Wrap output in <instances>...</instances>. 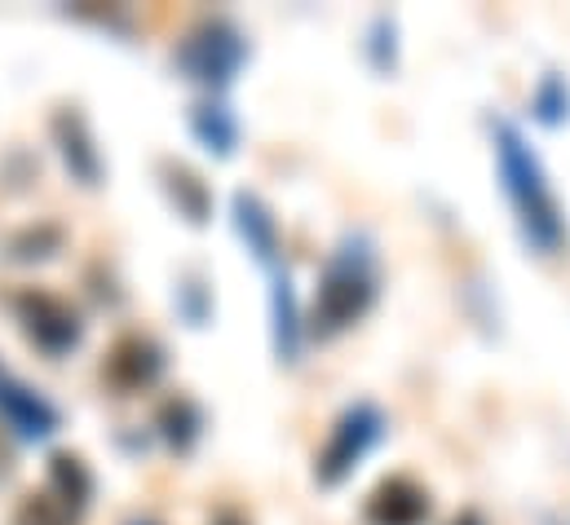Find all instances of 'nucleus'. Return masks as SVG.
Returning <instances> with one entry per match:
<instances>
[{
	"label": "nucleus",
	"mask_w": 570,
	"mask_h": 525,
	"mask_svg": "<svg viewBox=\"0 0 570 525\" xmlns=\"http://www.w3.org/2000/svg\"><path fill=\"white\" fill-rule=\"evenodd\" d=\"M18 525H67V508L45 499V495H31L22 504V513H18Z\"/></svg>",
	"instance_id": "obj_17"
},
{
	"label": "nucleus",
	"mask_w": 570,
	"mask_h": 525,
	"mask_svg": "<svg viewBox=\"0 0 570 525\" xmlns=\"http://www.w3.org/2000/svg\"><path fill=\"white\" fill-rule=\"evenodd\" d=\"M164 172H168V190H173L177 208L186 212V221L199 226L208 217V190H204V181L190 168H181V164H164Z\"/></svg>",
	"instance_id": "obj_15"
},
{
	"label": "nucleus",
	"mask_w": 570,
	"mask_h": 525,
	"mask_svg": "<svg viewBox=\"0 0 570 525\" xmlns=\"http://www.w3.org/2000/svg\"><path fill=\"white\" fill-rule=\"evenodd\" d=\"M244 58H248V40H244L239 27H230L226 18H213V22L195 27V31L177 44V53H173V62L186 71V80L208 85V89H226V85L239 76Z\"/></svg>",
	"instance_id": "obj_3"
},
{
	"label": "nucleus",
	"mask_w": 570,
	"mask_h": 525,
	"mask_svg": "<svg viewBox=\"0 0 570 525\" xmlns=\"http://www.w3.org/2000/svg\"><path fill=\"white\" fill-rule=\"evenodd\" d=\"M18 318H22L27 336L53 358L80 345V314L53 291H22L18 296Z\"/></svg>",
	"instance_id": "obj_5"
},
{
	"label": "nucleus",
	"mask_w": 570,
	"mask_h": 525,
	"mask_svg": "<svg viewBox=\"0 0 570 525\" xmlns=\"http://www.w3.org/2000/svg\"><path fill=\"white\" fill-rule=\"evenodd\" d=\"M0 415L22 433V437H49L53 428H58V410L45 402V397L36 394V389H27L22 380H13L4 367H0Z\"/></svg>",
	"instance_id": "obj_7"
},
{
	"label": "nucleus",
	"mask_w": 570,
	"mask_h": 525,
	"mask_svg": "<svg viewBox=\"0 0 570 525\" xmlns=\"http://www.w3.org/2000/svg\"><path fill=\"white\" fill-rule=\"evenodd\" d=\"M53 137H58V146H62L67 168H71L85 186H98V177H102V159H98V150H94V137H89L85 116H76V111H58V116H53Z\"/></svg>",
	"instance_id": "obj_9"
},
{
	"label": "nucleus",
	"mask_w": 570,
	"mask_h": 525,
	"mask_svg": "<svg viewBox=\"0 0 570 525\" xmlns=\"http://www.w3.org/2000/svg\"><path fill=\"white\" fill-rule=\"evenodd\" d=\"M159 372H164V354H159L150 340H142V336H125V340L111 349V358H107V376H111L120 389H142Z\"/></svg>",
	"instance_id": "obj_10"
},
{
	"label": "nucleus",
	"mask_w": 570,
	"mask_h": 525,
	"mask_svg": "<svg viewBox=\"0 0 570 525\" xmlns=\"http://www.w3.org/2000/svg\"><path fill=\"white\" fill-rule=\"evenodd\" d=\"M429 517V491L412 477H390L367 495V525H421Z\"/></svg>",
	"instance_id": "obj_6"
},
{
	"label": "nucleus",
	"mask_w": 570,
	"mask_h": 525,
	"mask_svg": "<svg viewBox=\"0 0 570 525\" xmlns=\"http://www.w3.org/2000/svg\"><path fill=\"white\" fill-rule=\"evenodd\" d=\"M491 137H495V164L504 177V195L518 212L522 239L535 252H558L567 244V212L558 204V190H553L540 155L531 150V141L522 137L513 120H495Z\"/></svg>",
	"instance_id": "obj_1"
},
{
	"label": "nucleus",
	"mask_w": 570,
	"mask_h": 525,
	"mask_svg": "<svg viewBox=\"0 0 570 525\" xmlns=\"http://www.w3.org/2000/svg\"><path fill=\"white\" fill-rule=\"evenodd\" d=\"M385 40H390V49H394V18H376L372 22V44H367V53H372V62H376V71H390V62H385Z\"/></svg>",
	"instance_id": "obj_18"
},
{
	"label": "nucleus",
	"mask_w": 570,
	"mask_h": 525,
	"mask_svg": "<svg viewBox=\"0 0 570 525\" xmlns=\"http://www.w3.org/2000/svg\"><path fill=\"white\" fill-rule=\"evenodd\" d=\"M271 318H275V354L279 363H296L301 358V309H296V291H292V278L279 274L275 278V291H271Z\"/></svg>",
	"instance_id": "obj_11"
},
{
	"label": "nucleus",
	"mask_w": 570,
	"mask_h": 525,
	"mask_svg": "<svg viewBox=\"0 0 570 525\" xmlns=\"http://www.w3.org/2000/svg\"><path fill=\"white\" fill-rule=\"evenodd\" d=\"M385 437V415L372 402H354L327 433L318 459H314V482L318 486H341L367 455L372 446Z\"/></svg>",
	"instance_id": "obj_4"
},
{
	"label": "nucleus",
	"mask_w": 570,
	"mask_h": 525,
	"mask_svg": "<svg viewBox=\"0 0 570 525\" xmlns=\"http://www.w3.org/2000/svg\"><path fill=\"white\" fill-rule=\"evenodd\" d=\"M190 129H195V137H199L208 150H217L222 159L235 155L239 129H235V120H230V111H226L222 102H199V107H190Z\"/></svg>",
	"instance_id": "obj_12"
},
{
	"label": "nucleus",
	"mask_w": 570,
	"mask_h": 525,
	"mask_svg": "<svg viewBox=\"0 0 570 525\" xmlns=\"http://www.w3.org/2000/svg\"><path fill=\"white\" fill-rule=\"evenodd\" d=\"M531 111H535L540 125H562L570 116V89L558 71H549V76L540 80V89H535V98H531Z\"/></svg>",
	"instance_id": "obj_16"
},
{
	"label": "nucleus",
	"mask_w": 570,
	"mask_h": 525,
	"mask_svg": "<svg viewBox=\"0 0 570 525\" xmlns=\"http://www.w3.org/2000/svg\"><path fill=\"white\" fill-rule=\"evenodd\" d=\"M199 424H204V419H199L195 402H186V397H173V402L159 406V433H164L177 450H190V446H195Z\"/></svg>",
	"instance_id": "obj_14"
},
{
	"label": "nucleus",
	"mask_w": 570,
	"mask_h": 525,
	"mask_svg": "<svg viewBox=\"0 0 570 525\" xmlns=\"http://www.w3.org/2000/svg\"><path fill=\"white\" fill-rule=\"evenodd\" d=\"M455 525H460V522H455ZM464 525H482V522H478V517H473V513H464Z\"/></svg>",
	"instance_id": "obj_19"
},
{
	"label": "nucleus",
	"mask_w": 570,
	"mask_h": 525,
	"mask_svg": "<svg viewBox=\"0 0 570 525\" xmlns=\"http://www.w3.org/2000/svg\"><path fill=\"white\" fill-rule=\"evenodd\" d=\"M49 477H53V491H58V504H62V508H76V513H80V508L89 504L94 477H89V468H85L76 455H53Z\"/></svg>",
	"instance_id": "obj_13"
},
{
	"label": "nucleus",
	"mask_w": 570,
	"mask_h": 525,
	"mask_svg": "<svg viewBox=\"0 0 570 525\" xmlns=\"http://www.w3.org/2000/svg\"><path fill=\"white\" fill-rule=\"evenodd\" d=\"M376 248L372 239L358 230V235H345L336 244V252L327 257L323 274H318V291H314V331L323 340L341 336L345 327H354L372 300H376Z\"/></svg>",
	"instance_id": "obj_2"
},
{
	"label": "nucleus",
	"mask_w": 570,
	"mask_h": 525,
	"mask_svg": "<svg viewBox=\"0 0 570 525\" xmlns=\"http://www.w3.org/2000/svg\"><path fill=\"white\" fill-rule=\"evenodd\" d=\"M235 226H239V235H244V244L253 248L257 261H275L279 257V221L262 204V195H253V190L235 195Z\"/></svg>",
	"instance_id": "obj_8"
}]
</instances>
